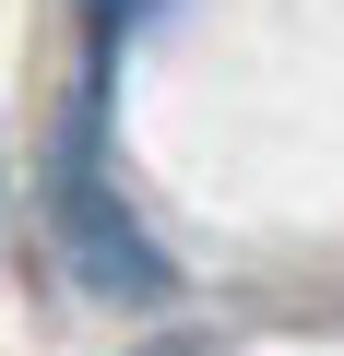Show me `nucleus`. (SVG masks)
<instances>
[{"instance_id":"1","label":"nucleus","mask_w":344,"mask_h":356,"mask_svg":"<svg viewBox=\"0 0 344 356\" xmlns=\"http://www.w3.org/2000/svg\"><path fill=\"white\" fill-rule=\"evenodd\" d=\"M48 238H60V273L83 297H107V309H166L179 297V261L154 250V226L119 202V178H107V95L95 83L48 131Z\"/></svg>"},{"instance_id":"2","label":"nucleus","mask_w":344,"mask_h":356,"mask_svg":"<svg viewBox=\"0 0 344 356\" xmlns=\"http://www.w3.org/2000/svg\"><path fill=\"white\" fill-rule=\"evenodd\" d=\"M131 24H154V0H83V83H95V95H107V72H119Z\"/></svg>"}]
</instances>
